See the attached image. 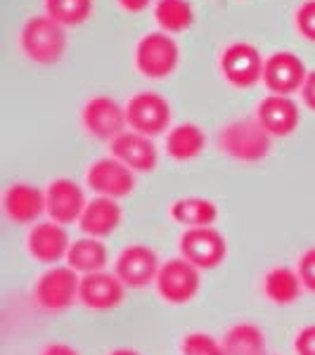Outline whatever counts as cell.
<instances>
[{
	"mask_svg": "<svg viewBox=\"0 0 315 355\" xmlns=\"http://www.w3.org/2000/svg\"><path fill=\"white\" fill-rule=\"evenodd\" d=\"M67 28L48 15H33L19 31V50L38 67H53L67 55Z\"/></svg>",
	"mask_w": 315,
	"mask_h": 355,
	"instance_id": "6da1fadb",
	"label": "cell"
},
{
	"mask_svg": "<svg viewBox=\"0 0 315 355\" xmlns=\"http://www.w3.org/2000/svg\"><path fill=\"white\" fill-rule=\"evenodd\" d=\"M219 147L232 162L259 164L271 157L273 135L259 123V119H235L221 128Z\"/></svg>",
	"mask_w": 315,
	"mask_h": 355,
	"instance_id": "7a4b0ae2",
	"label": "cell"
},
{
	"mask_svg": "<svg viewBox=\"0 0 315 355\" xmlns=\"http://www.w3.org/2000/svg\"><path fill=\"white\" fill-rule=\"evenodd\" d=\"M133 62L140 76L150 81H162L180 64V45L171 33L164 31H150L135 43Z\"/></svg>",
	"mask_w": 315,
	"mask_h": 355,
	"instance_id": "3957f363",
	"label": "cell"
},
{
	"mask_svg": "<svg viewBox=\"0 0 315 355\" xmlns=\"http://www.w3.org/2000/svg\"><path fill=\"white\" fill-rule=\"evenodd\" d=\"M128 128L147 137H159L171 130V102L154 90H142L126 102Z\"/></svg>",
	"mask_w": 315,
	"mask_h": 355,
	"instance_id": "277c9868",
	"label": "cell"
},
{
	"mask_svg": "<svg viewBox=\"0 0 315 355\" xmlns=\"http://www.w3.org/2000/svg\"><path fill=\"white\" fill-rule=\"evenodd\" d=\"M81 275L69 266H55L38 277L33 287V301L48 313H62L78 301Z\"/></svg>",
	"mask_w": 315,
	"mask_h": 355,
	"instance_id": "5b68a950",
	"label": "cell"
},
{
	"mask_svg": "<svg viewBox=\"0 0 315 355\" xmlns=\"http://www.w3.org/2000/svg\"><path fill=\"white\" fill-rule=\"evenodd\" d=\"M263 64H266V60H263L261 50L247 41H235L225 45L219 60L221 76L232 88L239 90L254 88L256 83L263 81Z\"/></svg>",
	"mask_w": 315,
	"mask_h": 355,
	"instance_id": "8992f818",
	"label": "cell"
},
{
	"mask_svg": "<svg viewBox=\"0 0 315 355\" xmlns=\"http://www.w3.org/2000/svg\"><path fill=\"white\" fill-rule=\"evenodd\" d=\"M81 123L90 137L112 142L114 137H119L124 130H128L126 105H119L110 95H95L83 105Z\"/></svg>",
	"mask_w": 315,
	"mask_h": 355,
	"instance_id": "52a82bcc",
	"label": "cell"
},
{
	"mask_svg": "<svg viewBox=\"0 0 315 355\" xmlns=\"http://www.w3.org/2000/svg\"><path fill=\"white\" fill-rule=\"evenodd\" d=\"M157 287L159 296L171 303V306H182V303H190L194 296L199 294L202 287V277H199V268L192 266L190 261L171 259L162 263V270L157 275Z\"/></svg>",
	"mask_w": 315,
	"mask_h": 355,
	"instance_id": "ba28073f",
	"label": "cell"
},
{
	"mask_svg": "<svg viewBox=\"0 0 315 355\" xmlns=\"http://www.w3.org/2000/svg\"><path fill=\"white\" fill-rule=\"evenodd\" d=\"M308 71L306 62L301 60L291 50H275L273 55L266 57L263 64V83L275 95H294L301 93L303 81H306Z\"/></svg>",
	"mask_w": 315,
	"mask_h": 355,
	"instance_id": "9c48e42d",
	"label": "cell"
},
{
	"mask_svg": "<svg viewBox=\"0 0 315 355\" xmlns=\"http://www.w3.org/2000/svg\"><path fill=\"white\" fill-rule=\"evenodd\" d=\"M180 254L185 261L197 266L199 270H214L228 256L225 237L211 227H190L180 237Z\"/></svg>",
	"mask_w": 315,
	"mask_h": 355,
	"instance_id": "30bf717a",
	"label": "cell"
},
{
	"mask_svg": "<svg viewBox=\"0 0 315 355\" xmlns=\"http://www.w3.org/2000/svg\"><path fill=\"white\" fill-rule=\"evenodd\" d=\"M162 270L159 254L152 246L145 244H130L117 256L114 272L128 289H145L152 282H157V275Z\"/></svg>",
	"mask_w": 315,
	"mask_h": 355,
	"instance_id": "8fae6325",
	"label": "cell"
},
{
	"mask_svg": "<svg viewBox=\"0 0 315 355\" xmlns=\"http://www.w3.org/2000/svg\"><path fill=\"white\" fill-rule=\"evenodd\" d=\"M85 182L95 192V197H110L119 202L135 190V173L110 154V157H102L90 164Z\"/></svg>",
	"mask_w": 315,
	"mask_h": 355,
	"instance_id": "7c38bea8",
	"label": "cell"
},
{
	"mask_svg": "<svg viewBox=\"0 0 315 355\" xmlns=\"http://www.w3.org/2000/svg\"><path fill=\"white\" fill-rule=\"evenodd\" d=\"M45 202H48V216L50 220L60 225H71L78 223L88 206L83 187L71 178H57L45 190Z\"/></svg>",
	"mask_w": 315,
	"mask_h": 355,
	"instance_id": "4fadbf2b",
	"label": "cell"
},
{
	"mask_svg": "<svg viewBox=\"0 0 315 355\" xmlns=\"http://www.w3.org/2000/svg\"><path fill=\"white\" fill-rule=\"evenodd\" d=\"M110 152L114 159L128 166L133 173H152L159 164V150L154 137H147L135 130H124L119 137L110 142Z\"/></svg>",
	"mask_w": 315,
	"mask_h": 355,
	"instance_id": "5bb4252c",
	"label": "cell"
},
{
	"mask_svg": "<svg viewBox=\"0 0 315 355\" xmlns=\"http://www.w3.org/2000/svg\"><path fill=\"white\" fill-rule=\"evenodd\" d=\"M126 284L119 279L117 272H90L81 275V289H78V301L90 311H114L124 303Z\"/></svg>",
	"mask_w": 315,
	"mask_h": 355,
	"instance_id": "9a60e30c",
	"label": "cell"
},
{
	"mask_svg": "<svg viewBox=\"0 0 315 355\" xmlns=\"http://www.w3.org/2000/svg\"><path fill=\"white\" fill-rule=\"evenodd\" d=\"M3 211L17 225L38 223L43 214H48L45 190L31 185V182H12L3 194Z\"/></svg>",
	"mask_w": 315,
	"mask_h": 355,
	"instance_id": "2e32d148",
	"label": "cell"
},
{
	"mask_svg": "<svg viewBox=\"0 0 315 355\" xmlns=\"http://www.w3.org/2000/svg\"><path fill=\"white\" fill-rule=\"evenodd\" d=\"M256 119L273 137H287L299 128L301 110L289 95H266L256 105Z\"/></svg>",
	"mask_w": 315,
	"mask_h": 355,
	"instance_id": "e0dca14e",
	"label": "cell"
},
{
	"mask_svg": "<svg viewBox=\"0 0 315 355\" xmlns=\"http://www.w3.org/2000/svg\"><path fill=\"white\" fill-rule=\"evenodd\" d=\"M26 246H28V254L38 263L53 266V263L67 259L69 249H71V239H69L65 225H60L55 220H45V223H36L31 227V232L26 237Z\"/></svg>",
	"mask_w": 315,
	"mask_h": 355,
	"instance_id": "ac0fdd59",
	"label": "cell"
},
{
	"mask_svg": "<svg viewBox=\"0 0 315 355\" xmlns=\"http://www.w3.org/2000/svg\"><path fill=\"white\" fill-rule=\"evenodd\" d=\"M121 218H124V211L117 199L95 197V199H90L88 206H85L78 225H81L85 237L105 239V237H110L112 232L119 230Z\"/></svg>",
	"mask_w": 315,
	"mask_h": 355,
	"instance_id": "d6986e66",
	"label": "cell"
},
{
	"mask_svg": "<svg viewBox=\"0 0 315 355\" xmlns=\"http://www.w3.org/2000/svg\"><path fill=\"white\" fill-rule=\"evenodd\" d=\"M166 154L173 162H192L206 147V133L197 123H178L166 133Z\"/></svg>",
	"mask_w": 315,
	"mask_h": 355,
	"instance_id": "ffe728a7",
	"label": "cell"
},
{
	"mask_svg": "<svg viewBox=\"0 0 315 355\" xmlns=\"http://www.w3.org/2000/svg\"><path fill=\"white\" fill-rule=\"evenodd\" d=\"M303 291L301 277L296 270H291L287 266L271 268L263 277V294L266 299L275 303V306H291L299 301Z\"/></svg>",
	"mask_w": 315,
	"mask_h": 355,
	"instance_id": "44dd1931",
	"label": "cell"
},
{
	"mask_svg": "<svg viewBox=\"0 0 315 355\" xmlns=\"http://www.w3.org/2000/svg\"><path fill=\"white\" fill-rule=\"evenodd\" d=\"M171 218L180 223L185 230H190V227H211L219 218V206L206 197H180L171 204Z\"/></svg>",
	"mask_w": 315,
	"mask_h": 355,
	"instance_id": "7402d4cb",
	"label": "cell"
},
{
	"mask_svg": "<svg viewBox=\"0 0 315 355\" xmlns=\"http://www.w3.org/2000/svg\"><path fill=\"white\" fill-rule=\"evenodd\" d=\"M110 263L107 246L95 237H81L71 242V249L67 254V266L74 268L78 275L102 272Z\"/></svg>",
	"mask_w": 315,
	"mask_h": 355,
	"instance_id": "603a6c76",
	"label": "cell"
},
{
	"mask_svg": "<svg viewBox=\"0 0 315 355\" xmlns=\"http://www.w3.org/2000/svg\"><path fill=\"white\" fill-rule=\"evenodd\" d=\"M225 355H268L266 334L254 322H237L223 336Z\"/></svg>",
	"mask_w": 315,
	"mask_h": 355,
	"instance_id": "cb8c5ba5",
	"label": "cell"
},
{
	"mask_svg": "<svg viewBox=\"0 0 315 355\" xmlns=\"http://www.w3.org/2000/svg\"><path fill=\"white\" fill-rule=\"evenodd\" d=\"M154 21L164 33H182L194 24V8L190 0H157L152 8Z\"/></svg>",
	"mask_w": 315,
	"mask_h": 355,
	"instance_id": "d4e9b609",
	"label": "cell"
},
{
	"mask_svg": "<svg viewBox=\"0 0 315 355\" xmlns=\"http://www.w3.org/2000/svg\"><path fill=\"white\" fill-rule=\"evenodd\" d=\"M45 15L65 28L81 26L93 15V0H45Z\"/></svg>",
	"mask_w": 315,
	"mask_h": 355,
	"instance_id": "484cf974",
	"label": "cell"
},
{
	"mask_svg": "<svg viewBox=\"0 0 315 355\" xmlns=\"http://www.w3.org/2000/svg\"><path fill=\"white\" fill-rule=\"evenodd\" d=\"M182 355H225L223 353V341L206 331H190L180 343Z\"/></svg>",
	"mask_w": 315,
	"mask_h": 355,
	"instance_id": "4316f807",
	"label": "cell"
},
{
	"mask_svg": "<svg viewBox=\"0 0 315 355\" xmlns=\"http://www.w3.org/2000/svg\"><path fill=\"white\" fill-rule=\"evenodd\" d=\"M296 33L306 41L315 43V0H303L294 12Z\"/></svg>",
	"mask_w": 315,
	"mask_h": 355,
	"instance_id": "83f0119b",
	"label": "cell"
},
{
	"mask_svg": "<svg viewBox=\"0 0 315 355\" xmlns=\"http://www.w3.org/2000/svg\"><path fill=\"white\" fill-rule=\"evenodd\" d=\"M296 272H299V277H301L303 289L315 294V246H311V249L301 254Z\"/></svg>",
	"mask_w": 315,
	"mask_h": 355,
	"instance_id": "f1b7e54d",
	"label": "cell"
},
{
	"mask_svg": "<svg viewBox=\"0 0 315 355\" xmlns=\"http://www.w3.org/2000/svg\"><path fill=\"white\" fill-rule=\"evenodd\" d=\"M294 351L296 355H315V324H308L296 334Z\"/></svg>",
	"mask_w": 315,
	"mask_h": 355,
	"instance_id": "f546056e",
	"label": "cell"
},
{
	"mask_svg": "<svg viewBox=\"0 0 315 355\" xmlns=\"http://www.w3.org/2000/svg\"><path fill=\"white\" fill-rule=\"evenodd\" d=\"M301 100H303V105H306V110L315 112V69H311V71H308L306 81H303Z\"/></svg>",
	"mask_w": 315,
	"mask_h": 355,
	"instance_id": "4dcf8cb0",
	"label": "cell"
},
{
	"mask_svg": "<svg viewBox=\"0 0 315 355\" xmlns=\"http://www.w3.org/2000/svg\"><path fill=\"white\" fill-rule=\"evenodd\" d=\"M117 3H119V8H121L124 12L140 15V12H145V10L154 8V3H157V0H117Z\"/></svg>",
	"mask_w": 315,
	"mask_h": 355,
	"instance_id": "1f68e13d",
	"label": "cell"
},
{
	"mask_svg": "<svg viewBox=\"0 0 315 355\" xmlns=\"http://www.w3.org/2000/svg\"><path fill=\"white\" fill-rule=\"evenodd\" d=\"M41 355H81L74 346H69V343H50V346H45Z\"/></svg>",
	"mask_w": 315,
	"mask_h": 355,
	"instance_id": "d6a6232c",
	"label": "cell"
},
{
	"mask_svg": "<svg viewBox=\"0 0 315 355\" xmlns=\"http://www.w3.org/2000/svg\"><path fill=\"white\" fill-rule=\"evenodd\" d=\"M110 355H140V353L133 351V348H117V351H112Z\"/></svg>",
	"mask_w": 315,
	"mask_h": 355,
	"instance_id": "836d02e7",
	"label": "cell"
}]
</instances>
